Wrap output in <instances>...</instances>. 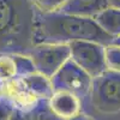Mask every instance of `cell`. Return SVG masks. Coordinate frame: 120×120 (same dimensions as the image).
<instances>
[{"label": "cell", "mask_w": 120, "mask_h": 120, "mask_svg": "<svg viewBox=\"0 0 120 120\" xmlns=\"http://www.w3.org/2000/svg\"><path fill=\"white\" fill-rule=\"evenodd\" d=\"M30 120H63V119H60L51 111L47 100H41L38 105L30 112Z\"/></svg>", "instance_id": "9a60e30c"}, {"label": "cell", "mask_w": 120, "mask_h": 120, "mask_svg": "<svg viewBox=\"0 0 120 120\" xmlns=\"http://www.w3.org/2000/svg\"><path fill=\"white\" fill-rule=\"evenodd\" d=\"M15 112L13 105L8 100L1 95L0 97V120H10Z\"/></svg>", "instance_id": "e0dca14e"}, {"label": "cell", "mask_w": 120, "mask_h": 120, "mask_svg": "<svg viewBox=\"0 0 120 120\" xmlns=\"http://www.w3.org/2000/svg\"><path fill=\"white\" fill-rule=\"evenodd\" d=\"M68 120H93L90 116H88L86 114H84V113H79V114H77L76 116H73V118H71V119H68Z\"/></svg>", "instance_id": "d6986e66"}, {"label": "cell", "mask_w": 120, "mask_h": 120, "mask_svg": "<svg viewBox=\"0 0 120 120\" xmlns=\"http://www.w3.org/2000/svg\"><path fill=\"white\" fill-rule=\"evenodd\" d=\"M35 8L42 12H56L67 0H31Z\"/></svg>", "instance_id": "2e32d148"}, {"label": "cell", "mask_w": 120, "mask_h": 120, "mask_svg": "<svg viewBox=\"0 0 120 120\" xmlns=\"http://www.w3.org/2000/svg\"><path fill=\"white\" fill-rule=\"evenodd\" d=\"M94 18L107 34L114 38L120 36V10L108 7Z\"/></svg>", "instance_id": "8fae6325"}, {"label": "cell", "mask_w": 120, "mask_h": 120, "mask_svg": "<svg viewBox=\"0 0 120 120\" xmlns=\"http://www.w3.org/2000/svg\"><path fill=\"white\" fill-rule=\"evenodd\" d=\"M105 58L107 68L120 72V46L111 43L105 47Z\"/></svg>", "instance_id": "5bb4252c"}, {"label": "cell", "mask_w": 120, "mask_h": 120, "mask_svg": "<svg viewBox=\"0 0 120 120\" xmlns=\"http://www.w3.org/2000/svg\"><path fill=\"white\" fill-rule=\"evenodd\" d=\"M18 78L21 79L23 85L29 90V91L33 93L40 100H47L48 101L54 93L51 78L43 76L42 73H40L37 71L34 72V73H30L28 76L18 77Z\"/></svg>", "instance_id": "30bf717a"}, {"label": "cell", "mask_w": 120, "mask_h": 120, "mask_svg": "<svg viewBox=\"0 0 120 120\" xmlns=\"http://www.w3.org/2000/svg\"><path fill=\"white\" fill-rule=\"evenodd\" d=\"M89 96L97 112L102 114L120 112V72L107 70L94 77Z\"/></svg>", "instance_id": "3957f363"}, {"label": "cell", "mask_w": 120, "mask_h": 120, "mask_svg": "<svg viewBox=\"0 0 120 120\" xmlns=\"http://www.w3.org/2000/svg\"><path fill=\"white\" fill-rule=\"evenodd\" d=\"M51 81L54 91H67L82 100L89 96L93 78L73 60L68 59L51 78Z\"/></svg>", "instance_id": "5b68a950"}, {"label": "cell", "mask_w": 120, "mask_h": 120, "mask_svg": "<svg viewBox=\"0 0 120 120\" xmlns=\"http://www.w3.org/2000/svg\"><path fill=\"white\" fill-rule=\"evenodd\" d=\"M0 97H1V86H0Z\"/></svg>", "instance_id": "7402d4cb"}, {"label": "cell", "mask_w": 120, "mask_h": 120, "mask_svg": "<svg viewBox=\"0 0 120 120\" xmlns=\"http://www.w3.org/2000/svg\"><path fill=\"white\" fill-rule=\"evenodd\" d=\"M108 4H109V7L120 10V0H108Z\"/></svg>", "instance_id": "ffe728a7"}, {"label": "cell", "mask_w": 120, "mask_h": 120, "mask_svg": "<svg viewBox=\"0 0 120 120\" xmlns=\"http://www.w3.org/2000/svg\"><path fill=\"white\" fill-rule=\"evenodd\" d=\"M31 0H0V54H26L33 47Z\"/></svg>", "instance_id": "7a4b0ae2"}, {"label": "cell", "mask_w": 120, "mask_h": 120, "mask_svg": "<svg viewBox=\"0 0 120 120\" xmlns=\"http://www.w3.org/2000/svg\"><path fill=\"white\" fill-rule=\"evenodd\" d=\"M0 86H1V95L5 96L13 105L15 109H18V111L29 113L41 101L23 85L18 77L11 81L0 83Z\"/></svg>", "instance_id": "52a82bcc"}, {"label": "cell", "mask_w": 120, "mask_h": 120, "mask_svg": "<svg viewBox=\"0 0 120 120\" xmlns=\"http://www.w3.org/2000/svg\"><path fill=\"white\" fill-rule=\"evenodd\" d=\"M73 41H91L106 47L113 43L114 37L107 34L93 17L42 12L35 8L33 46L41 43H71Z\"/></svg>", "instance_id": "6da1fadb"}, {"label": "cell", "mask_w": 120, "mask_h": 120, "mask_svg": "<svg viewBox=\"0 0 120 120\" xmlns=\"http://www.w3.org/2000/svg\"><path fill=\"white\" fill-rule=\"evenodd\" d=\"M108 7V0H67L56 12L94 18Z\"/></svg>", "instance_id": "9c48e42d"}, {"label": "cell", "mask_w": 120, "mask_h": 120, "mask_svg": "<svg viewBox=\"0 0 120 120\" xmlns=\"http://www.w3.org/2000/svg\"><path fill=\"white\" fill-rule=\"evenodd\" d=\"M10 120H30V112H22V111H18V109H15V112L11 116Z\"/></svg>", "instance_id": "ac0fdd59"}, {"label": "cell", "mask_w": 120, "mask_h": 120, "mask_svg": "<svg viewBox=\"0 0 120 120\" xmlns=\"http://www.w3.org/2000/svg\"><path fill=\"white\" fill-rule=\"evenodd\" d=\"M51 111L63 120H68L82 112V102L78 96L67 91H54L48 100Z\"/></svg>", "instance_id": "ba28073f"}, {"label": "cell", "mask_w": 120, "mask_h": 120, "mask_svg": "<svg viewBox=\"0 0 120 120\" xmlns=\"http://www.w3.org/2000/svg\"><path fill=\"white\" fill-rule=\"evenodd\" d=\"M17 78L16 65L11 54H0V83Z\"/></svg>", "instance_id": "4fadbf2b"}, {"label": "cell", "mask_w": 120, "mask_h": 120, "mask_svg": "<svg viewBox=\"0 0 120 120\" xmlns=\"http://www.w3.org/2000/svg\"><path fill=\"white\" fill-rule=\"evenodd\" d=\"M68 45L71 51L70 59L83 68L91 78L108 70L105 58V46L91 41H73Z\"/></svg>", "instance_id": "8992f818"}, {"label": "cell", "mask_w": 120, "mask_h": 120, "mask_svg": "<svg viewBox=\"0 0 120 120\" xmlns=\"http://www.w3.org/2000/svg\"><path fill=\"white\" fill-rule=\"evenodd\" d=\"M12 59L16 65V71H17V77H24L30 73L36 72L35 65L33 63L31 58L28 54H22V53H15L11 54Z\"/></svg>", "instance_id": "7c38bea8"}, {"label": "cell", "mask_w": 120, "mask_h": 120, "mask_svg": "<svg viewBox=\"0 0 120 120\" xmlns=\"http://www.w3.org/2000/svg\"><path fill=\"white\" fill-rule=\"evenodd\" d=\"M26 54L31 58L36 71L48 78H52L58 70L71 58L68 43L35 45Z\"/></svg>", "instance_id": "277c9868"}, {"label": "cell", "mask_w": 120, "mask_h": 120, "mask_svg": "<svg viewBox=\"0 0 120 120\" xmlns=\"http://www.w3.org/2000/svg\"><path fill=\"white\" fill-rule=\"evenodd\" d=\"M113 43H115V45H119V46H120V36H118V37H115V38H114Z\"/></svg>", "instance_id": "44dd1931"}]
</instances>
